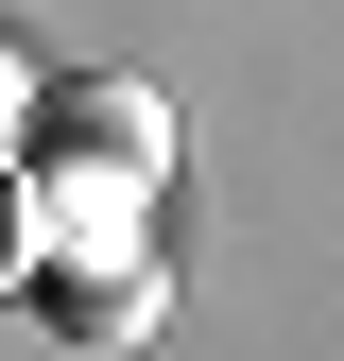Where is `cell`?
<instances>
[{
	"instance_id": "cell-1",
	"label": "cell",
	"mask_w": 344,
	"mask_h": 361,
	"mask_svg": "<svg viewBox=\"0 0 344 361\" xmlns=\"http://www.w3.org/2000/svg\"><path fill=\"white\" fill-rule=\"evenodd\" d=\"M52 310H69V344H138V327H155V276L121 258V276H69Z\"/></svg>"
},
{
	"instance_id": "cell-2",
	"label": "cell",
	"mask_w": 344,
	"mask_h": 361,
	"mask_svg": "<svg viewBox=\"0 0 344 361\" xmlns=\"http://www.w3.org/2000/svg\"><path fill=\"white\" fill-rule=\"evenodd\" d=\"M0 86H18V69H0Z\"/></svg>"
}]
</instances>
